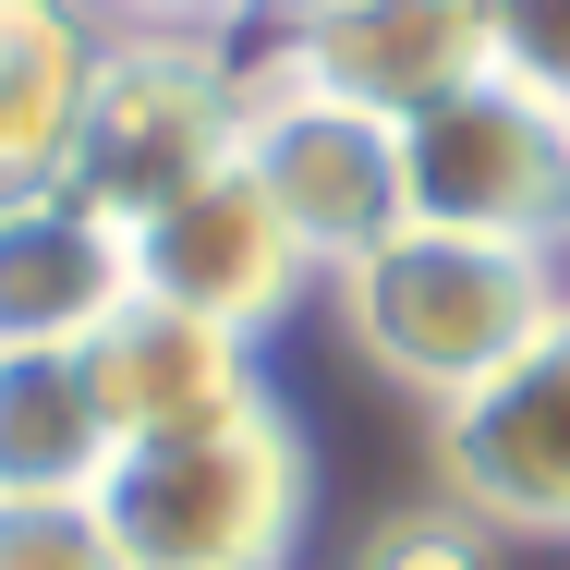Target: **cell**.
Returning a JSON list of instances; mask_svg holds the SVG:
<instances>
[{
    "mask_svg": "<svg viewBox=\"0 0 570 570\" xmlns=\"http://www.w3.org/2000/svg\"><path fill=\"white\" fill-rule=\"evenodd\" d=\"M0 570H121L98 498H0Z\"/></svg>",
    "mask_w": 570,
    "mask_h": 570,
    "instance_id": "cell-14",
    "label": "cell"
},
{
    "mask_svg": "<svg viewBox=\"0 0 570 570\" xmlns=\"http://www.w3.org/2000/svg\"><path fill=\"white\" fill-rule=\"evenodd\" d=\"M485 61H498V86L570 121V0H485Z\"/></svg>",
    "mask_w": 570,
    "mask_h": 570,
    "instance_id": "cell-13",
    "label": "cell"
},
{
    "mask_svg": "<svg viewBox=\"0 0 570 570\" xmlns=\"http://www.w3.org/2000/svg\"><path fill=\"white\" fill-rule=\"evenodd\" d=\"M86 376H98V413H110L121 450H170V438L267 413L255 401V341L183 316V304H121L110 328L86 341Z\"/></svg>",
    "mask_w": 570,
    "mask_h": 570,
    "instance_id": "cell-8",
    "label": "cell"
},
{
    "mask_svg": "<svg viewBox=\"0 0 570 570\" xmlns=\"http://www.w3.org/2000/svg\"><path fill=\"white\" fill-rule=\"evenodd\" d=\"M255 12H279L292 37H316V24H352V12H376V0H255Z\"/></svg>",
    "mask_w": 570,
    "mask_h": 570,
    "instance_id": "cell-17",
    "label": "cell"
},
{
    "mask_svg": "<svg viewBox=\"0 0 570 570\" xmlns=\"http://www.w3.org/2000/svg\"><path fill=\"white\" fill-rule=\"evenodd\" d=\"M341 316L401 389H425L438 413L473 401L485 376H510L522 352L559 328V279L534 243H461V230H401L364 267H341Z\"/></svg>",
    "mask_w": 570,
    "mask_h": 570,
    "instance_id": "cell-1",
    "label": "cell"
},
{
    "mask_svg": "<svg viewBox=\"0 0 570 570\" xmlns=\"http://www.w3.org/2000/svg\"><path fill=\"white\" fill-rule=\"evenodd\" d=\"M110 12H134L146 37H219L230 12H255V0H110Z\"/></svg>",
    "mask_w": 570,
    "mask_h": 570,
    "instance_id": "cell-16",
    "label": "cell"
},
{
    "mask_svg": "<svg viewBox=\"0 0 570 570\" xmlns=\"http://www.w3.org/2000/svg\"><path fill=\"white\" fill-rule=\"evenodd\" d=\"M438 473L485 534H570V304L510 376L438 413Z\"/></svg>",
    "mask_w": 570,
    "mask_h": 570,
    "instance_id": "cell-6",
    "label": "cell"
},
{
    "mask_svg": "<svg viewBox=\"0 0 570 570\" xmlns=\"http://www.w3.org/2000/svg\"><path fill=\"white\" fill-rule=\"evenodd\" d=\"M121 243H134V304H183V316L243 328V341L304 292V243L279 230L267 183H255L243 158L207 170V183H183L158 219H134Z\"/></svg>",
    "mask_w": 570,
    "mask_h": 570,
    "instance_id": "cell-7",
    "label": "cell"
},
{
    "mask_svg": "<svg viewBox=\"0 0 570 570\" xmlns=\"http://www.w3.org/2000/svg\"><path fill=\"white\" fill-rule=\"evenodd\" d=\"M121 570H292L304 547V438L279 413H243L170 450H121L98 485Z\"/></svg>",
    "mask_w": 570,
    "mask_h": 570,
    "instance_id": "cell-2",
    "label": "cell"
},
{
    "mask_svg": "<svg viewBox=\"0 0 570 570\" xmlns=\"http://www.w3.org/2000/svg\"><path fill=\"white\" fill-rule=\"evenodd\" d=\"M86 73H98L86 12H61V0H0V207L61 183L73 121H86Z\"/></svg>",
    "mask_w": 570,
    "mask_h": 570,
    "instance_id": "cell-11",
    "label": "cell"
},
{
    "mask_svg": "<svg viewBox=\"0 0 570 570\" xmlns=\"http://www.w3.org/2000/svg\"><path fill=\"white\" fill-rule=\"evenodd\" d=\"M279 73L316 86V98H341V110L413 121V110H438V98H461V86L498 73V61H485V0H376V12H352V24L292 37Z\"/></svg>",
    "mask_w": 570,
    "mask_h": 570,
    "instance_id": "cell-9",
    "label": "cell"
},
{
    "mask_svg": "<svg viewBox=\"0 0 570 570\" xmlns=\"http://www.w3.org/2000/svg\"><path fill=\"white\" fill-rule=\"evenodd\" d=\"M401 183H413V230L547 255V230H570V121L485 73L401 121Z\"/></svg>",
    "mask_w": 570,
    "mask_h": 570,
    "instance_id": "cell-5",
    "label": "cell"
},
{
    "mask_svg": "<svg viewBox=\"0 0 570 570\" xmlns=\"http://www.w3.org/2000/svg\"><path fill=\"white\" fill-rule=\"evenodd\" d=\"M110 461L121 438L86 352H0V498H98Z\"/></svg>",
    "mask_w": 570,
    "mask_h": 570,
    "instance_id": "cell-12",
    "label": "cell"
},
{
    "mask_svg": "<svg viewBox=\"0 0 570 570\" xmlns=\"http://www.w3.org/2000/svg\"><path fill=\"white\" fill-rule=\"evenodd\" d=\"M121 304H134V243L98 207H73L61 183L0 207V352H86Z\"/></svg>",
    "mask_w": 570,
    "mask_h": 570,
    "instance_id": "cell-10",
    "label": "cell"
},
{
    "mask_svg": "<svg viewBox=\"0 0 570 570\" xmlns=\"http://www.w3.org/2000/svg\"><path fill=\"white\" fill-rule=\"evenodd\" d=\"M352 570H498V559H485V522L473 510H401V522L364 534Z\"/></svg>",
    "mask_w": 570,
    "mask_h": 570,
    "instance_id": "cell-15",
    "label": "cell"
},
{
    "mask_svg": "<svg viewBox=\"0 0 570 570\" xmlns=\"http://www.w3.org/2000/svg\"><path fill=\"white\" fill-rule=\"evenodd\" d=\"M243 170L267 183V207L304 243V267H328V279L413 230L401 121L341 110V98H316V86H292V73H267V86L243 98Z\"/></svg>",
    "mask_w": 570,
    "mask_h": 570,
    "instance_id": "cell-4",
    "label": "cell"
},
{
    "mask_svg": "<svg viewBox=\"0 0 570 570\" xmlns=\"http://www.w3.org/2000/svg\"><path fill=\"white\" fill-rule=\"evenodd\" d=\"M243 73H230L207 37H121L86 73V121H73V158H61V195L98 207L110 230L158 219L183 183H207L243 158Z\"/></svg>",
    "mask_w": 570,
    "mask_h": 570,
    "instance_id": "cell-3",
    "label": "cell"
}]
</instances>
